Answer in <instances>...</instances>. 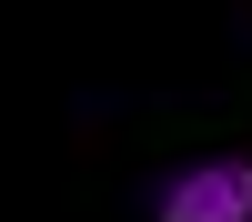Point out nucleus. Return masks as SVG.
<instances>
[{"mask_svg": "<svg viewBox=\"0 0 252 222\" xmlns=\"http://www.w3.org/2000/svg\"><path fill=\"white\" fill-rule=\"evenodd\" d=\"M152 222H252V152H202L152 182Z\"/></svg>", "mask_w": 252, "mask_h": 222, "instance_id": "nucleus-1", "label": "nucleus"}]
</instances>
